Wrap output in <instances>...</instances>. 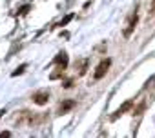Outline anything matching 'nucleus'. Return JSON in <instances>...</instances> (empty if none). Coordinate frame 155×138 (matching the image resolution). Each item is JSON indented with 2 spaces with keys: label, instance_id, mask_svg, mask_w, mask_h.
<instances>
[{
  "label": "nucleus",
  "instance_id": "10",
  "mask_svg": "<svg viewBox=\"0 0 155 138\" xmlns=\"http://www.w3.org/2000/svg\"><path fill=\"white\" fill-rule=\"evenodd\" d=\"M144 107H146V102H140V104L137 105V109L133 111V114H140V113L144 111Z\"/></svg>",
  "mask_w": 155,
  "mask_h": 138
},
{
  "label": "nucleus",
  "instance_id": "11",
  "mask_svg": "<svg viewBox=\"0 0 155 138\" xmlns=\"http://www.w3.org/2000/svg\"><path fill=\"white\" fill-rule=\"evenodd\" d=\"M86 67H88V60H82L81 69H79V75H84V73H86Z\"/></svg>",
  "mask_w": 155,
  "mask_h": 138
},
{
  "label": "nucleus",
  "instance_id": "5",
  "mask_svg": "<svg viewBox=\"0 0 155 138\" xmlns=\"http://www.w3.org/2000/svg\"><path fill=\"white\" fill-rule=\"evenodd\" d=\"M110 65H111V60H110V58L102 60V62L97 65V69H95L93 78H95V80H101V78H104V77H106V73H108V69H110Z\"/></svg>",
  "mask_w": 155,
  "mask_h": 138
},
{
  "label": "nucleus",
  "instance_id": "6",
  "mask_svg": "<svg viewBox=\"0 0 155 138\" xmlns=\"http://www.w3.org/2000/svg\"><path fill=\"white\" fill-rule=\"evenodd\" d=\"M75 105H77L75 100H64V102H60V105H58V114H66V113H69Z\"/></svg>",
  "mask_w": 155,
  "mask_h": 138
},
{
  "label": "nucleus",
  "instance_id": "9",
  "mask_svg": "<svg viewBox=\"0 0 155 138\" xmlns=\"http://www.w3.org/2000/svg\"><path fill=\"white\" fill-rule=\"evenodd\" d=\"M26 67H28V65H26V64H22V65L17 69V71H13V75H11V77H18V75H22V73L26 71Z\"/></svg>",
  "mask_w": 155,
  "mask_h": 138
},
{
  "label": "nucleus",
  "instance_id": "4",
  "mask_svg": "<svg viewBox=\"0 0 155 138\" xmlns=\"http://www.w3.org/2000/svg\"><path fill=\"white\" fill-rule=\"evenodd\" d=\"M31 100H33V104H37V105H46V104L49 102V91H48V89L35 91V93L31 95Z\"/></svg>",
  "mask_w": 155,
  "mask_h": 138
},
{
  "label": "nucleus",
  "instance_id": "2",
  "mask_svg": "<svg viewBox=\"0 0 155 138\" xmlns=\"http://www.w3.org/2000/svg\"><path fill=\"white\" fill-rule=\"evenodd\" d=\"M55 64H57V73H51V78L55 80V78H58L64 71H66V67H68V53H58L57 56H55Z\"/></svg>",
  "mask_w": 155,
  "mask_h": 138
},
{
  "label": "nucleus",
  "instance_id": "8",
  "mask_svg": "<svg viewBox=\"0 0 155 138\" xmlns=\"http://www.w3.org/2000/svg\"><path fill=\"white\" fill-rule=\"evenodd\" d=\"M69 20H73V15H68V17H66L64 20H60V22H58V24H57L55 27H62V26H66V24H68Z\"/></svg>",
  "mask_w": 155,
  "mask_h": 138
},
{
  "label": "nucleus",
  "instance_id": "14",
  "mask_svg": "<svg viewBox=\"0 0 155 138\" xmlns=\"http://www.w3.org/2000/svg\"><path fill=\"white\" fill-rule=\"evenodd\" d=\"M8 136H11L9 131H2V133H0V138H8Z\"/></svg>",
  "mask_w": 155,
  "mask_h": 138
},
{
  "label": "nucleus",
  "instance_id": "13",
  "mask_svg": "<svg viewBox=\"0 0 155 138\" xmlns=\"http://www.w3.org/2000/svg\"><path fill=\"white\" fill-rule=\"evenodd\" d=\"M150 17H155V0L151 2V9H150Z\"/></svg>",
  "mask_w": 155,
  "mask_h": 138
},
{
  "label": "nucleus",
  "instance_id": "7",
  "mask_svg": "<svg viewBox=\"0 0 155 138\" xmlns=\"http://www.w3.org/2000/svg\"><path fill=\"white\" fill-rule=\"evenodd\" d=\"M131 105H133V100H126V102H124V104H122L117 111H115V114L111 116V120H117L119 116H122L126 111H130V109H131Z\"/></svg>",
  "mask_w": 155,
  "mask_h": 138
},
{
  "label": "nucleus",
  "instance_id": "1",
  "mask_svg": "<svg viewBox=\"0 0 155 138\" xmlns=\"http://www.w3.org/2000/svg\"><path fill=\"white\" fill-rule=\"evenodd\" d=\"M46 120V114H38V113H33V111H28V109H24V111H20L18 114H17V124H20V125H28V127H35V125H38V124H42Z\"/></svg>",
  "mask_w": 155,
  "mask_h": 138
},
{
  "label": "nucleus",
  "instance_id": "3",
  "mask_svg": "<svg viewBox=\"0 0 155 138\" xmlns=\"http://www.w3.org/2000/svg\"><path fill=\"white\" fill-rule=\"evenodd\" d=\"M137 22H139V15H137V8H135V11L128 17V20H126V27H124V38H130L131 36V33L135 31V27H137Z\"/></svg>",
  "mask_w": 155,
  "mask_h": 138
},
{
  "label": "nucleus",
  "instance_id": "15",
  "mask_svg": "<svg viewBox=\"0 0 155 138\" xmlns=\"http://www.w3.org/2000/svg\"><path fill=\"white\" fill-rule=\"evenodd\" d=\"M71 86H73V82H71V80H68V82H66V84H64V87H66V89H69V87H71Z\"/></svg>",
  "mask_w": 155,
  "mask_h": 138
},
{
  "label": "nucleus",
  "instance_id": "12",
  "mask_svg": "<svg viewBox=\"0 0 155 138\" xmlns=\"http://www.w3.org/2000/svg\"><path fill=\"white\" fill-rule=\"evenodd\" d=\"M29 11V6H24V8H20V11H18V15H26Z\"/></svg>",
  "mask_w": 155,
  "mask_h": 138
}]
</instances>
